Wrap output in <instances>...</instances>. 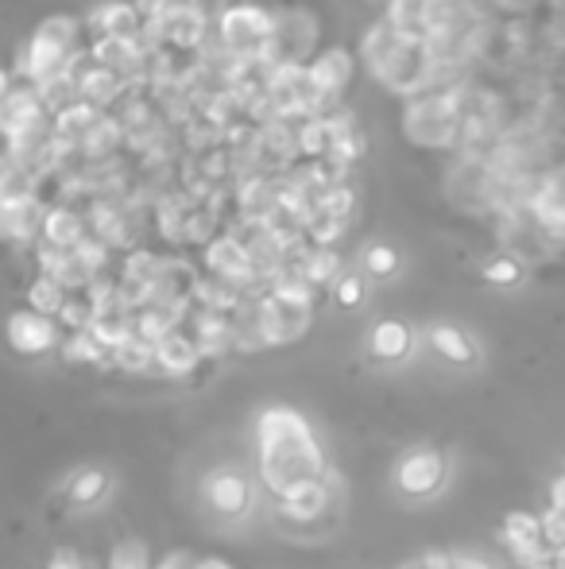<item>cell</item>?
<instances>
[{
    "label": "cell",
    "mask_w": 565,
    "mask_h": 569,
    "mask_svg": "<svg viewBox=\"0 0 565 569\" xmlns=\"http://www.w3.org/2000/svg\"><path fill=\"white\" fill-rule=\"evenodd\" d=\"M256 449H260V477L275 496L291 488L326 480V457L310 422L291 407H268L256 422Z\"/></svg>",
    "instance_id": "6da1fadb"
},
{
    "label": "cell",
    "mask_w": 565,
    "mask_h": 569,
    "mask_svg": "<svg viewBox=\"0 0 565 569\" xmlns=\"http://www.w3.org/2000/svg\"><path fill=\"white\" fill-rule=\"evenodd\" d=\"M395 485H399V492L415 496V500H427V496H434L438 488L445 485V457L430 446L410 449V454L395 465Z\"/></svg>",
    "instance_id": "7a4b0ae2"
},
{
    "label": "cell",
    "mask_w": 565,
    "mask_h": 569,
    "mask_svg": "<svg viewBox=\"0 0 565 569\" xmlns=\"http://www.w3.org/2000/svg\"><path fill=\"white\" fill-rule=\"evenodd\" d=\"M205 503L217 515H245L252 508V485L237 469H214L205 477Z\"/></svg>",
    "instance_id": "3957f363"
},
{
    "label": "cell",
    "mask_w": 565,
    "mask_h": 569,
    "mask_svg": "<svg viewBox=\"0 0 565 569\" xmlns=\"http://www.w3.org/2000/svg\"><path fill=\"white\" fill-rule=\"evenodd\" d=\"M500 535H504V543H508V550L516 554V558L523 561L527 569H531L534 561L546 554V538H542V515L511 512L508 520H504Z\"/></svg>",
    "instance_id": "277c9868"
},
{
    "label": "cell",
    "mask_w": 565,
    "mask_h": 569,
    "mask_svg": "<svg viewBox=\"0 0 565 569\" xmlns=\"http://www.w3.org/2000/svg\"><path fill=\"white\" fill-rule=\"evenodd\" d=\"M9 341H12L16 353L39 356V353H47V349H55L58 330H55V322H50L47 314L20 310V314H12V322H9Z\"/></svg>",
    "instance_id": "5b68a950"
},
{
    "label": "cell",
    "mask_w": 565,
    "mask_h": 569,
    "mask_svg": "<svg viewBox=\"0 0 565 569\" xmlns=\"http://www.w3.org/2000/svg\"><path fill=\"white\" fill-rule=\"evenodd\" d=\"M329 508V485L326 480H310V485L291 488L287 496H279V512L287 515L291 523H314L321 520Z\"/></svg>",
    "instance_id": "8992f818"
},
{
    "label": "cell",
    "mask_w": 565,
    "mask_h": 569,
    "mask_svg": "<svg viewBox=\"0 0 565 569\" xmlns=\"http://www.w3.org/2000/svg\"><path fill=\"white\" fill-rule=\"evenodd\" d=\"M156 364L167 376H190L202 364V349H197V341L187 330H174L156 345Z\"/></svg>",
    "instance_id": "52a82bcc"
},
{
    "label": "cell",
    "mask_w": 565,
    "mask_h": 569,
    "mask_svg": "<svg viewBox=\"0 0 565 569\" xmlns=\"http://www.w3.org/2000/svg\"><path fill=\"white\" fill-rule=\"evenodd\" d=\"M369 349L380 361H407L410 349H415V333H410V326L395 322V318H384V322L372 326Z\"/></svg>",
    "instance_id": "ba28073f"
},
{
    "label": "cell",
    "mask_w": 565,
    "mask_h": 569,
    "mask_svg": "<svg viewBox=\"0 0 565 569\" xmlns=\"http://www.w3.org/2000/svg\"><path fill=\"white\" fill-rule=\"evenodd\" d=\"M430 345L438 349V356H445L450 364H473L476 361V345L465 330L457 326H430Z\"/></svg>",
    "instance_id": "9c48e42d"
},
{
    "label": "cell",
    "mask_w": 565,
    "mask_h": 569,
    "mask_svg": "<svg viewBox=\"0 0 565 569\" xmlns=\"http://www.w3.org/2000/svg\"><path fill=\"white\" fill-rule=\"evenodd\" d=\"M43 232H47V244L50 248H63V252H75V248L86 240L82 221H78L70 209H55V214L43 221Z\"/></svg>",
    "instance_id": "30bf717a"
},
{
    "label": "cell",
    "mask_w": 565,
    "mask_h": 569,
    "mask_svg": "<svg viewBox=\"0 0 565 569\" xmlns=\"http://www.w3.org/2000/svg\"><path fill=\"white\" fill-rule=\"evenodd\" d=\"M63 356L70 364H105V361H113V349H109L93 330H86V333H70V341L63 345Z\"/></svg>",
    "instance_id": "8fae6325"
},
{
    "label": "cell",
    "mask_w": 565,
    "mask_h": 569,
    "mask_svg": "<svg viewBox=\"0 0 565 569\" xmlns=\"http://www.w3.org/2000/svg\"><path fill=\"white\" fill-rule=\"evenodd\" d=\"M27 303H32L35 314H47V318H58V314H63V306L70 303V295H66L63 283H55L50 275H39V280L32 283V291H27Z\"/></svg>",
    "instance_id": "7c38bea8"
},
{
    "label": "cell",
    "mask_w": 565,
    "mask_h": 569,
    "mask_svg": "<svg viewBox=\"0 0 565 569\" xmlns=\"http://www.w3.org/2000/svg\"><path fill=\"white\" fill-rule=\"evenodd\" d=\"M105 492H109L105 469H82V473H75V480H70V503H75V508H90V503H98Z\"/></svg>",
    "instance_id": "4fadbf2b"
},
{
    "label": "cell",
    "mask_w": 565,
    "mask_h": 569,
    "mask_svg": "<svg viewBox=\"0 0 565 569\" xmlns=\"http://www.w3.org/2000/svg\"><path fill=\"white\" fill-rule=\"evenodd\" d=\"M113 364L121 372H148L151 364H156V345H148V341H139V338H128L124 345L113 349Z\"/></svg>",
    "instance_id": "5bb4252c"
},
{
    "label": "cell",
    "mask_w": 565,
    "mask_h": 569,
    "mask_svg": "<svg viewBox=\"0 0 565 569\" xmlns=\"http://www.w3.org/2000/svg\"><path fill=\"white\" fill-rule=\"evenodd\" d=\"M109 569H151L148 546L139 543V538H124V543H116L113 554H109Z\"/></svg>",
    "instance_id": "9a60e30c"
},
{
    "label": "cell",
    "mask_w": 565,
    "mask_h": 569,
    "mask_svg": "<svg viewBox=\"0 0 565 569\" xmlns=\"http://www.w3.org/2000/svg\"><path fill=\"white\" fill-rule=\"evenodd\" d=\"M484 280L496 283V287H516V283L523 280V268H519L511 257H496L484 264Z\"/></svg>",
    "instance_id": "2e32d148"
},
{
    "label": "cell",
    "mask_w": 565,
    "mask_h": 569,
    "mask_svg": "<svg viewBox=\"0 0 565 569\" xmlns=\"http://www.w3.org/2000/svg\"><path fill=\"white\" fill-rule=\"evenodd\" d=\"M364 268H369L372 275H380V280H387V275L399 272V252L387 244H372L369 252H364Z\"/></svg>",
    "instance_id": "e0dca14e"
},
{
    "label": "cell",
    "mask_w": 565,
    "mask_h": 569,
    "mask_svg": "<svg viewBox=\"0 0 565 569\" xmlns=\"http://www.w3.org/2000/svg\"><path fill=\"white\" fill-rule=\"evenodd\" d=\"M542 538H546V550H562L565 546V512L550 508V512L542 515Z\"/></svg>",
    "instance_id": "ac0fdd59"
},
{
    "label": "cell",
    "mask_w": 565,
    "mask_h": 569,
    "mask_svg": "<svg viewBox=\"0 0 565 569\" xmlns=\"http://www.w3.org/2000/svg\"><path fill=\"white\" fill-rule=\"evenodd\" d=\"M334 295H337V303H341V306H361L364 283L357 280V275H341V280L334 283Z\"/></svg>",
    "instance_id": "d6986e66"
},
{
    "label": "cell",
    "mask_w": 565,
    "mask_h": 569,
    "mask_svg": "<svg viewBox=\"0 0 565 569\" xmlns=\"http://www.w3.org/2000/svg\"><path fill=\"white\" fill-rule=\"evenodd\" d=\"M47 569H86V561L78 558L75 550H55V558H50Z\"/></svg>",
    "instance_id": "ffe728a7"
},
{
    "label": "cell",
    "mask_w": 565,
    "mask_h": 569,
    "mask_svg": "<svg viewBox=\"0 0 565 569\" xmlns=\"http://www.w3.org/2000/svg\"><path fill=\"white\" fill-rule=\"evenodd\" d=\"M427 561L430 569H457V558H453V554H427Z\"/></svg>",
    "instance_id": "44dd1931"
},
{
    "label": "cell",
    "mask_w": 565,
    "mask_h": 569,
    "mask_svg": "<svg viewBox=\"0 0 565 569\" xmlns=\"http://www.w3.org/2000/svg\"><path fill=\"white\" fill-rule=\"evenodd\" d=\"M550 500H554V503H550V508H557V512H565V473L554 480V488H550Z\"/></svg>",
    "instance_id": "7402d4cb"
},
{
    "label": "cell",
    "mask_w": 565,
    "mask_h": 569,
    "mask_svg": "<svg viewBox=\"0 0 565 569\" xmlns=\"http://www.w3.org/2000/svg\"><path fill=\"white\" fill-rule=\"evenodd\" d=\"M457 569H491L484 558H476V554H457Z\"/></svg>",
    "instance_id": "603a6c76"
},
{
    "label": "cell",
    "mask_w": 565,
    "mask_h": 569,
    "mask_svg": "<svg viewBox=\"0 0 565 569\" xmlns=\"http://www.w3.org/2000/svg\"><path fill=\"white\" fill-rule=\"evenodd\" d=\"M194 569H233L229 561H222V558H210V561H197Z\"/></svg>",
    "instance_id": "cb8c5ba5"
},
{
    "label": "cell",
    "mask_w": 565,
    "mask_h": 569,
    "mask_svg": "<svg viewBox=\"0 0 565 569\" xmlns=\"http://www.w3.org/2000/svg\"><path fill=\"white\" fill-rule=\"evenodd\" d=\"M403 569H430V566H427V561H407Z\"/></svg>",
    "instance_id": "d4e9b609"
},
{
    "label": "cell",
    "mask_w": 565,
    "mask_h": 569,
    "mask_svg": "<svg viewBox=\"0 0 565 569\" xmlns=\"http://www.w3.org/2000/svg\"><path fill=\"white\" fill-rule=\"evenodd\" d=\"M562 473H565V465H562Z\"/></svg>",
    "instance_id": "484cf974"
}]
</instances>
